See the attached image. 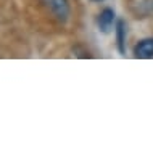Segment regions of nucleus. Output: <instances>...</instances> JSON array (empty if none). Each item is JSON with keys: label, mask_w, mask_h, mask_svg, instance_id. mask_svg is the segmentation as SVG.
<instances>
[{"label": "nucleus", "mask_w": 153, "mask_h": 154, "mask_svg": "<svg viewBox=\"0 0 153 154\" xmlns=\"http://www.w3.org/2000/svg\"><path fill=\"white\" fill-rule=\"evenodd\" d=\"M114 32H116V45H118V51L124 55L126 53V23L123 19H119L116 23V27H114Z\"/></svg>", "instance_id": "20e7f679"}, {"label": "nucleus", "mask_w": 153, "mask_h": 154, "mask_svg": "<svg viewBox=\"0 0 153 154\" xmlns=\"http://www.w3.org/2000/svg\"><path fill=\"white\" fill-rule=\"evenodd\" d=\"M114 10L111 8H105L100 11L98 18H97V26H98V31L103 32V34H110L113 29V24H114Z\"/></svg>", "instance_id": "f03ea898"}, {"label": "nucleus", "mask_w": 153, "mask_h": 154, "mask_svg": "<svg viewBox=\"0 0 153 154\" xmlns=\"http://www.w3.org/2000/svg\"><path fill=\"white\" fill-rule=\"evenodd\" d=\"M94 2H102V0H94Z\"/></svg>", "instance_id": "39448f33"}, {"label": "nucleus", "mask_w": 153, "mask_h": 154, "mask_svg": "<svg viewBox=\"0 0 153 154\" xmlns=\"http://www.w3.org/2000/svg\"><path fill=\"white\" fill-rule=\"evenodd\" d=\"M134 56L140 60H150L153 58V37H147L140 40L134 47Z\"/></svg>", "instance_id": "7ed1b4c3"}, {"label": "nucleus", "mask_w": 153, "mask_h": 154, "mask_svg": "<svg viewBox=\"0 0 153 154\" xmlns=\"http://www.w3.org/2000/svg\"><path fill=\"white\" fill-rule=\"evenodd\" d=\"M42 3L50 10V13L58 19L60 23H66L69 19L71 8L68 0H42Z\"/></svg>", "instance_id": "f257e3e1"}]
</instances>
